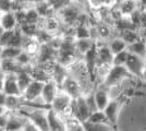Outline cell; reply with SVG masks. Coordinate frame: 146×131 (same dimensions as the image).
I'll use <instances>...</instances> for the list:
<instances>
[{"label":"cell","instance_id":"obj_17","mask_svg":"<svg viewBox=\"0 0 146 131\" xmlns=\"http://www.w3.org/2000/svg\"><path fill=\"white\" fill-rule=\"evenodd\" d=\"M91 124H94V125H104V126H108V127H111L107 120V117L105 115V112L100 109H96L94 112H91L88 119L86 120Z\"/></svg>","mask_w":146,"mask_h":131},{"label":"cell","instance_id":"obj_10","mask_svg":"<svg viewBox=\"0 0 146 131\" xmlns=\"http://www.w3.org/2000/svg\"><path fill=\"white\" fill-rule=\"evenodd\" d=\"M6 95H17L21 96V91L17 82V73H6L2 79V90Z\"/></svg>","mask_w":146,"mask_h":131},{"label":"cell","instance_id":"obj_11","mask_svg":"<svg viewBox=\"0 0 146 131\" xmlns=\"http://www.w3.org/2000/svg\"><path fill=\"white\" fill-rule=\"evenodd\" d=\"M47 121H48L49 130H66V125H64L63 118L61 117L60 114L56 112L51 108H49L47 110Z\"/></svg>","mask_w":146,"mask_h":131},{"label":"cell","instance_id":"obj_32","mask_svg":"<svg viewBox=\"0 0 146 131\" xmlns=\"http://www.w3.org/2000/svg\"><path fill=\"white\" fill-rule=\"evenodd\" d=\"M0 15H1V12H0Z\"/></svg>","mask_w":146,"mask_h":131},{"label":"cell","instance_id":"obj_9","mask_svg":"<svg viewBox=\"0 0 146 131\" xmlns=\"http://www.w3.org/2000/svg\"><path fill=\"white\" fill-rule=\"evenodd\" d=\"M44 82L38 80H32L31 83L26 86L24 91L21 94V97L27 102H34L40 98V93L43 88Z\"/></svg>","mask_w":146,"mask_h":131},{"label":"cell","instance_id":"obj_24","mask_svg":"<svg viewBox=\"0 0 146 131\" xmlns=\"http://www.w3.org/2000/svg\"><path fill=\"white\" fill-rule=\"evenodd\" d=\"M13 0H0V12H8V11H12L13 9Z\"/></svg>","mask_w":146,"mask_h":131},{"label":"cell","instance_id":"obj_13","mask_svg":"<svg viewBox=\"0 0 146 131\" xmlns=\"http://www.w3.org/2000/svg\"><path fill=\"white\" fill-rule=\"evenodd\" d=\"M26 120H27V118L25 116H23L22 114H21V117H18L17 115H11V116L9 115L5 130H21V129H23Z\"/></svg>","mask_w":146,"mask_h":131},{"label":"cell","instance_id":"obj_29","mask_svg":"<svg viewBox=\"0 0 146 131\" xmlns=\"http://www.w3.org/2000/svg\"><path fill=\"white\" fill-rule=\"evenodd\" d=\"M1 53H2V46L0 45V59H1Z\"/></svg>","mask_w":146,"mask_h":131},{"label":"cell","instance_id":"obj_16","mask_svg":"<svg viewBox=\"0 0 146 131\" xmlns=\"http://www.w3.org/2000/svg\"><path fill=\"white\" fill-rule=\"evenodd\" d=\"M127 49L129 50V53L137 55V56L146 59V43L144 42V39L140 38V39L135 41L134 43L128 45Z\"/></svg>","mask_w":146,"mask_h":131},{"label":"cell","instance_id":"obj_27","mask_svg":"<svg viewBox=\"0 0 146 131\" xmlns=\"http://www.w3.org/2000/svg\"><path fill=\"white\" fill-rule=\"evenodd\" d=\"M141 79L146 83V63H145V66H144V69H143L142 75H141Z\"/></svg>","mask_w":146,"mask_h":131},{"label":"cell","instance_id":"obj_21","mask_svg":"<svg viewBox=\"0 0 146 131\" xmlns=\"http://www.w3.org/2000/svg\"><path fill=\"white\" fill-rule=\"evenodd\" d=\"M129 50L124 49L120 51V53H117L113 55L112 57V61H111V65H116V66H124L125 63H127V59L129 57Z\"/></svg>","mask_w":146,"mask_h":131},{"label":"cell","instance_id":"obj_31","mask_svg":"<svg viewBox=\"0 0 146 131\" xmlns=\"http://www.w3.org/2000/svg\"><path fill=\"white\" fill-rule=\"evenodd\" d=\"M3 130V129H2V128H1V127H0V131H2Z\"/></svg>","mask_w":146,"mask_h":131},{"label":"cell","instance_id":"obj_28","mask_svg":"<svg viewBox=\"0 0 146 131\" xmlns=\"http://www.w3.org/2000/svg\"><path fill=\"white\" fill-rule=\"evenodd\" d=\"M3 31H5V30H3V29H2V26L0 25V36H1V34L3 33Z\"/></svg>","mask_w":146,"mask_h":131},{"label":"cell","instance_id":"obj_25","mask_svg":"<svg viewBox=\"0 0 146 131\" xmlns=\"http://www.w3.org/2000/svg\"><path fill=\"white\" fill-rule=\"evenodd\" d=\"M146 27V11H142L140 20V29Z\"/></svg>","mask_w":146,"mask_h":131},{"label":"cell","instance_id":"obj_19","mask_svg":"<svg viewBox=\"0 0 146 131\" xmlns=\"http://www.w3.org/2000/svg\"><path fill=\"white\" fill-rule=\"evenodd\" d=\"M119 36L125 42L127 45L134 43L135 41H137V39L141 38L139 30H134V29H130V30H124V31L119 32Z\"/></svg>","mask_w":146,"mask_h":131},{"label":"cell","instance_id":"obj_22","mask_svg":"<svg viewBox=\"0 0 146 131\" xmlns=\"http://www.w3.org/2000/svg\"><path fill=\"white\" fill-rule=\"evenodd\" d=\"M141 13L142 11L139 10V9H136V10H134L133 12L131 13L130 15H128L130 21L133 23V25L137 29V30H140V20H141Z\"/></svg>","mask_w":146,"mask_h":131},{"label":"cell","instance_id":"obj_2","mask_svg":"<svg viewBox=\"0 0 146 131\" xmlns=\"http://www.w3.org/2000/svg\"><path fill=\"white\" fill-rule=\"evenodd\" d=\"M70 112H71V115L76 119H79L82 124L88 119L91 115V110L88 108L84 95H81L76 98H72L71 105H70Z\"/></svg>","mask_w":146,"mask_h":131},{"label":"cell","instance_id":"obj_14","mask_svg":"<svg viewBox=\"0 0 146 131\" xmlns=\"http://www.w3.org/2000/svg\"><path fill=\"white\" fill-rule=\"evenodd\" d=\"M95 44V41L91 37L87 38H75V49L80 58H83L87 50L92 48V46Z\"/></svg>","mask_w":146,"mask_h":131},{"label":"cell","instance_id":"obj_15","mask_svg":"<svg viewBox=\"0 0 146 131\" xmlns=\"http://www.w3.org/2000/svg\"><path fill=\"white\" fill-rule=\"evenodd\" d=\"M107 45H108V47H109L110 51H111L113 55L117 54V53H120L122 50L127 49V47H128V45L125 44V42H124L119 35L112 36V37L107 42Z\"/></svg>","mask_w":146,"mask_h":131},{"label":"cell","instance_id":"obj_3","mask_svg":"<svg viewBox=\"0 0 146 131\" xmlns=\"http://www.w3.org/2000/svg\"><path fill=\"white\" fill-rule=\"evenodd\" d=\"M71 100H72V98L60 88L59 92L56 95V97L54 98V100L51 102L50 108L54 109L56 112L60 114L62 117L69 116V115H71V112H70Z\"/></svg>","mask_w":146,"mask_h":131},{"label":"cell","instance_id":"obj_8","mask_svg":"<svg viewBox=\"0 0 146 131\" xmlns=\"http://www.w3.org/2000/svg\"><path fill=\"white\" fill-rule=\"evenodd\" d=\"M59 90H60V86L55 80L49 79L46 82H44L42 93H40V97H42L44 103L47 104V105H50L51 102L56 97L57 93L59 92Z\"/></svg>","mask_w":146,"mask_h":131},{"label":"cell","instance_id":"obj_5","mask_svg":"<svg viewBox=\"0 0 146 131\" xmlns=\"http://www.w3.org/2000/svg\"><path fill=\"white\" fill-rule=\"evenodd\" d=\"M121 97H119V98H110L108 104L103 109V112H105V115L107 117V120H108V122H109V125L111 127H115L117 125L118 116H119V112L121 109Z\"/></svg>","mask_w":146,"mask_h":131},{"label":"cell","instance_id":"obj_7","mask_svg":"<svg viewBox=\"0 0 146 131\" xmlns=\"http://www.w3.org/2000/svg\"><path fill=\"white\" fill-rule=\"evenodd\" d=\"M59 86L71 98H76V97L82 95V88H81L79 81L75 78H73L72 75L68 74L64 78V80L61 82V84Z\"/></svg>","mask_w":146,"mask_h":131},{"label":"cell","instance_id":"obj_26","mask_svg":"<svg viewBox=\"0 0 146 131\" xmlns=\"http://www.w3.org/2000/svg\"><path fill=\"white\" fill-rule=\"evenodd\" d=\"M139 32H140L141 38L144 39V42L146 43V27H144V29H140Z\"/></svg>","mask_w":146,"mask_h":131},{"label":"cell","instance_id":"obj_20","mask_svg":"<svg viewBox=\"0 0 146 131\" xmlns=\"http://www.w3.org/2000/svg\"><path fill=\"white\" fill-rule=\"evenodd\" d=\"M21 51H22V48H21V47H13V46L2 47L1 59H15ZM1 59H0V60H1Z\"/></svg>","mask_w":146,"mask_h":131},{"label":"cell","instance_id":"obj_23","mask_svg":"<svg viewBox=\"0 0 146 131\" xmlns=\"http://www.w3.org/2000/svg\"><path fill=\"white\" fill-rule=\"evenodd\" d=\"M15 30V29H14ZM14 30H9V31H3V33L1 34V36H0V45L2 46V47H6L8 46V44L10 42V39L12 37V34H13V31Z\"/></svg>","mask_w":146,"mask_h":131},{"label":"cell","instance_id":"obj_4","mask_svg":"<svg viewBox=\"0 0 146 131\" xmlns=\"http://www.w3.org/2000/svg\"><path fill=\"white\" fill-rule=\"evenodd\" d=\"M145 58H142V57L137 56V55H134V54H129V57L127 59V63H125V68L130 72V74L134 76V78H140L143 72V69L145 66Z\"/></svg>","mask_w":146,"mask_h":131},{"label":"cell","instance_id":"obj_18","mask_svg":"<svg viewBox=\"0 0 146 131\" xmlns=\"http://www.w3.org/2000/svg\"><path fill=\"white\" fill-rule=\"evenodd\" d=\"M32 80H33V79H32V75H31L29 69L21 70L20 72L17 73V82H18L19 88H20L21 93L26 88V86L30 84Z\"/></svg>","mask_w":146,"mask_h":131},{"label":"cell","instance_id":"obj_6","mask_svg":"<svg viewBox=\"0 0 146 131\" xmlns=\"http://www.w3.org/2000/svg\"><path fill=\"white\" fill-rule=\"evenodd\" d=\"M93 95H94V100L96 103L97 109L103 110L108 104L110 100L109 92H108V86H106L103 82H98L95 83V86L93 90Z\"/></svg>","mask_w":146,"mask_h":131},{"label":"cell","instance_id":"obj_30","mask_svg":"<svg viewBox=\"0 0 146 131\" xmlns=\"http://www.w3.org/2000/svg\"><path fill=\"white\" fill-rule=\"evenodd\" d=\"M144 11H146V5L144 6Z\"/></svg>","mask_w":146,"mask_h":131},{"label":"cell","instance_id":"obj_1","mask_svg":"<svg viewBox=\"0 0 146 131\" xmlns=\"http://www.w3.org/2000/svg\"><path fill=\"white\" fill-rule=\"evenodd\" d=\"M128 78H134L130 74L125 66H116V65H111L109 68L107 74L104 79L103 83L106 86H111L115 84L121 83L123 80L128 79Z\"/></svg>","mask_w":146,"mask_h":131},{"label":"cell","instance_id":"obj_12","mask_svg":"<svg viewBox=\"0 0 146 131\" xmlns=\"http://www.w3.org/2000/svg\"><path fill=\"white\" fill-rule=\"evenodd\" d=\"M0 25L5 31L9 30H14L18 27V21L15 18V13L13 11H8V12L1 13L0 15Z\"/></svg>","mask_w":146,"mask_h":131}]
</instances>
